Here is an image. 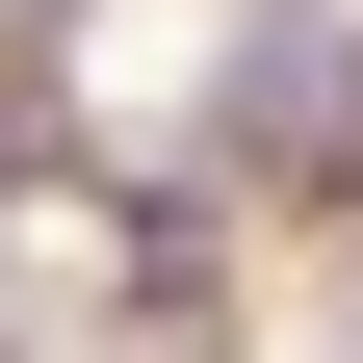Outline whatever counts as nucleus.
Instances as JSON below:
<instances>
[{
	"label": "nucleus",
	"instance_id": "obj_1",
	"mask_svg": "<svg viewBox=\"0 0 363 363\" xmlns=\"http://www.w3.org/2000/svg\"><path fill=\"white\" fill-rule=\"evenodd\" d=\"M234 156L259 182H363V26H311V0L259 26L234 52Z\"/></svg>",
	"mask_w": 363,
	"mask_h": 363
}]
</instances>
